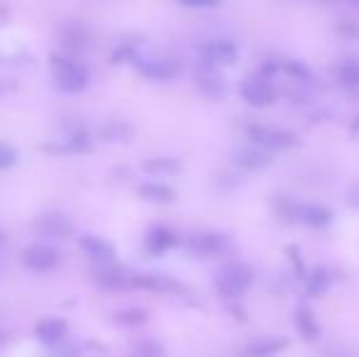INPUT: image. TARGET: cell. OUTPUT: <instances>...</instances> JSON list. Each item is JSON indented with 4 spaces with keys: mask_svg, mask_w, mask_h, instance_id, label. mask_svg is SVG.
<instances>
[{
    "mask_svg": "<svg viewBox=\"0 0 359 357\" xmlns=\"http://www.w3.org/2000/svg\"><path fill=\"white\" fill-rule=\"evenodd\" d=\"M245 133L250 137L252 144L262 149H269V152H284V149H293L298 144L296 133L284 128H274V125H264V123H247Z\"/></svg>",
    "mask_w": 359,
    "mask_h": 357,
    "instance_id": "cell-1",
    "label": "cell"
},
{
    "mask_svg": "<svg viewBox=\"0 0 359 357\" xmlns=\"http://www.w3.org/2000/svg\"><path fill=\"white\" fill-rule=\"evenodd\" d=\"M255 281V271L245 262H227L225 267L215 274V289L225 299H240Z\"/></svg>",
    "mask_w": 359,
    "mask_h": 357,
    "instance_id": "cell-2",
    "label": "cell"
},
{
    "mask_svg": "<svg viewBox=\"0 0 359 357\" xmlns=\"http://www.w3.org/2000/svg\"><path fill=\"white\" fill-rule=\"evenodd\" d=\"M52 72L57 88L64 93H79L88 86V72L83 64L74 62L69 57H52Z\"/></svg>",
    "mask_w": 359,
    "mask_h": 357,
    "instance_id": "cell-3",
    "label": "cell"
},
{
    "mask_svg": "<svg viewBox=\"0 0 359 357\" xmlns=\"http://www.w3.org/2000/svg\"><path fill=\"white\" fill-rule=\"evenodd\" d=\"M240 95L252 108H269L276 100V86L271 83V79L262 76V74L257 72L255 76H247L245 81L240 83Z\"/></svg>",
    "mask_w": 359,
    "mask_h": 357,
    "instance_id": "cell-4",
    "label": "cell"
},
{
    "mask_svg": "<svg viewBox=\"0 0 359 357\" xmlns=\"http://www.w3.org/2000/svg\"><path fill=\"white\" fill-rule=\"evenodd\" d=\"M201 57L210 67H232L240 57V49L230 39H213V42H205L201 47Z\"/></svg>",
    "mask_w": 359,
    "mask_h": 357,
    "instance_id": "cell-5",
    "label": "cell"
},
{
    "mask_svg": "<svg viewBox=\"0 0 359 357\" xmlns=\"http://www.w3.org/2000/svg\"><path fill=\"white\" fill-rule=\"evenodd\" d=\"M135 276L137 274H133V271H128L115 262L100 264L93 271V279L105 289H130V286H135Z\"/></svg>",
    "mask_w": 359,
    "mask_h": 357,
    "instance_id": "cell-6",
    "label": "cell"
},
{
    "mask_svg": "<svg viewBox=\"0 0 359 357\" xmlns=\"http://www.w3.org/2000/svg\"><path fill=\"white\" fill-rule=\"evenodd\" d=\"M133 62H135V67H137V72L142 74V76L151 79V81H169V79H174L176 74H179V64L171 62V59H140V57H135Z\"/></svg>",
    "mask_w": 359,
    "mask_h": 357,
    "instance_id": "cell-7",
    "label": "cell"
},
{
    "mask_svg": "<svg viewBox=\"0 0 359 357\" xmlns=\"http://www.w3.org/2000/svg\"><path fill=\"white\" fill-rule=\"evenodd\" d=\"M293 325H296L298 335H301L306 343H316L323 333L320 323H318L316 314H313V309L308 304L296 306V311H293Z\"/></svg>",
    "mask_w": 359,
    "mask_h": 357,
    "instance_id": "cell-8",
    "label": "cell"
},
{
    "mask_svg": "<svg viewBox=\"0 0 359 357\" xmlns=\"http://www.w3.org/2000/svg\"><path fill=\"white\" fill-rule=\"evenodd\" d=\"M186 245L196 255H220L230 248V240L220 233H198V235H191L186 240Z\"/></svg>",
    "mask_w": 359,
    "mask_h": 357,
    "instance_id": "cell-9",
    "label": "cell"
},
{
    "mask_svg": "<svg viewBox=\"0 0 359 357\" xmlns=\"http://www.w3.org/2000/svg\"><path fill=\"white\" fill-rule=\"evenodd\" d=\"M274 162L269 149H262L257 144H250V147H242L235 152V164L240 169H247V172H257V169H266Z\"/></svg>",
    "mask_w": 359,
    "mask_h": 357,
    "instance_id": "cell-10",
    "label": "cell"
},
{
    "mask_svg": "<svg viewBox=\"0 0 359 357\" xmlns=\"http://www.w3.org/2000/svg\"><path fill=\"white\" fill-rule=\"evenodd\" d=\"M288 348V338H276V335H266V338H255L245 345L247 357H274L284 353Z\"/></svg>",
    "mask_w": 359,
    "mask_h": 357,
    "instance_id": "cell-11",
    "label": "cell"
},
{
    "mask_svg": "<svg viewBox=\"0 0 359 357\" xmlns=\"http://www.w3.org/2000/svg\"><path fill=\"white\" fill-rule=\"evenodd\" d=\"M81 250H83L90 260H95V262H100V264L115 262V248L103 238L86 235V238H81Z\"/></svg>",
    "mask_w": 359,
    "mask_h": 357,
    "instance_id": "cell-12",
    "label": "cell"
},
{
    "mask_svg": "<svg viewBox=\"0 0 359 357\" xmlns=\"http://www.w3.org/2000/svg\"><path fill=\"white\" fill-rule=\"evenodd\" d=\"M25 264H27L29 269H34V271H49V269H54L59 264V255L54 252V250L37 245V248L25 250Z\"/></svg>",
    "mask_w": 359,
    "mask_h": 357,
    "instance_id": "cell-13",
    "label": "cell"
},
{
    "mask_svg": "<svg viewBox=\"0 0 359 357\" xmlns=\"http://www.w3.org/2000/svg\"><path fill=\"white\" fill-rule=\"evenodd\" d=\"M196 88H198L205 98H213V100L222 98V95L227 93L225 79L217 72H213V69H205V72H201L198 76H196Z\"/></svg>",
    "mask_w": 359,
    "mask_h": 357,
    "instance_id": "cell-14",
    "label": "cell"
},
{
    "mask_svg": "<svg viewBox=\"0 0 359 357\" xmlns=\"http://www.w3.org/2000/svg\"><path fill=\"white\" fill-rule=\"evenodd\" d=\"M301 223L311 228H327L332 223V210L323 203H301Z\"/></svg>",
    "mask_w": 359,
    "mask_h": 357,
    "instance_id": "cell-15",
    "label": "cell"
},
{
    "mask_svg": "<svg viewBox=\"0 0 359 357\" xmlns=\"http://www.w3.org/2000/svg\"><path fill=\"white\" fill-rule=\"evenodd\" d=\"M34 225L47 238H69L74 233V225L67 218H62V215H42V218H37Z\"/></svg>",
    "mask_w": 359,
    "mask_h": 357,
    "instance_id": "cell-16",
    "label": "cell"
},
{
    "mask_svg": "<svg viewBox=\"0 0 359 357\" xmlns=\"http://www.w3.org/2000/svg\"><path fill=\"white\" fill-rule=\"evenodd\" d=\"M135 286H140V289H151V291H166V294L184 289L179 281H174L166 274H137L135 276Z\"/></svg>",
    "mask_w": 359,
    "mask_h": 357,
    "instance_id": "cell-17",
    "label": "cell"
},
{
    "mask_svg": "<svg viewBox=\"0 0 359 357\" xmlns=\"http://www.w3.org/2000/svg\"><path fill=\"white\" fill-rule=\"evenodd\" d=\"M176 243H179V238H176L169 228H164V225H156V228H151L149 233H147V250H151V252H156V255L171 250Z\"/></svg>",
    "mask_w": 359,
    "mask_h": 357,
    "instance_id": "cell-18",
    "label": "cell"
},
{
    "mask_svg": "<svg viewBox=\"0 0 359 357\" xmlns=\"http://www.w3.org/2000/svg\"><path fill=\"white\" fill-rule=\"evenodd\" d=\"M330 284H332V276L325 267L313 269L311 274L306 276V296L308 299H320V296L327 294Z\"/></svg>",
    "mask_w": 359,
    "mask_h": 357,
    "instance_id": "cell-19",
    "label": "cell"
},
{
    "mask_svg": "<svg viewBox=\"0 0 359 357\" xmlns=\"http://www.w3.org/2000/svg\"><path fill=\"white\" fill-rule=\"evenodd\" d=\"M67 321L62 318H44L37 323V328H34V333H37V338L42 340V343H59V340L67 335Z\"/></svg>",
    "mask_w": 359,
    "mask_h": 357,
    "instance_id": "cell-20",
    "label": "cell"
},
{
    "mask_svg": "<svg viewBox=\"0 0 359 357\" xmlns=\"http://www.w3.org/2000/svg\"><path fill=\"white\" fill-rule=\"evenodd\" d=\"M137 191L144 201H151V203H171V201H176V191L166 184H159V181H147Z\"/></svg>",
    "mask_w": 359,
    "mask_h": 357,
    "instance_id": "cell-21",
    "label": "cell"
},
{
    "mask_svg": "<svg viewBox=\"0 0 359 357\" xmlns=\"http://www.w3.org/2000/svg\"><path fill=\"white\" fill-rule=\"evenodd\" d=\"M103 140L105 142H118V144H125L133 140L135 135V128L130 123H125V120H110L108 125L103 128Z\"/></svg>",
    "mask_w": 359,
    "mask_h": 357,
    "instance_id": "cell-22",
    "label": "cell"
},
{
    "mask_svg": "<svg viewBox=\"0 0 359 357\" xmlns=\"http://www.w3.org/2000/svg\"><path fill=\"white\" fill-rule=\"evenodd\" d=\"M144 172L151 177H176V174H181V164L169 157H156L144 162Z\"/></svg>",
    "mask_w": 359,
    "mask_h": 357,
    "instance_id": "cell-23",
    "label": "cell"
},
{
    "mask_svg": "<svg viewBox=\"0 0 359 357\" xmlns=\"http://www.w3.org/2000/svg\"><path fill=\"white\" fill-rule=\"evenodd\" d=\"M281 74H286L296 83H308L313 79V72L303 62H298V59H284L281 62Z\"/></svg>",
    "mask_w": 359,
    "mask_h": 357,
    "instance_id": "cell-24",
    "label": "cell"
},
{
    "mask_svg": "<svg viewBox=\"0 0 359 357\" xmlns=\"http://www.w3.org/2000/svg\"><path fill=\"white\" fill-rule=\"evenodd\" d=\"M337 81L345 88H359V59H345L337 67Z\"/></svg>",
    "mask_w": 359,
    "mask_h": 357,
    "instance_id": "cell-25",
    "label": "cell"
},
{
    "mask_svg": "<svg viewBox=\"0 0 359 357\" xmlns=\"http://www.w3.org/2000/svg\"><path fill=\"white\" fill-rule=\"evenodd\" d=\"M274 208H276V213H279V218L288 220V223L301 220V203H296V201L288 198V196H276Z\"/></svg>",
    "mask_w": 359,
    "mask_h": 357,
    "instance_id": "cell-26",
    "label": "cell"
},
{
    "mask_svg": "<svg viewBox=\"0 0 359 357\" xmlns=\"http://www.w3.org/2000/svg\"><path fill=\"white\" fill-rule=\"evenodd\" d=\"M113 323L125 325V328H135V325L147 323V311L142 309H123L118 314H113Z\"/></svg>",
    "mask_w": 359,
    "mask_h": 357,
    "instance_id": "cell-27",
    "label": "cell"
},
{
    "mask_svg": "<svg viewBox=\"0 0 359 357\" xmlns=\"http://www.w3.org/2000/svg\"><path fill=\"white\" fill-rule=\"evenodd\" d=\"M337 34L350 39V42H359V22H355V20H342L337 25Z\"/></svg>",
    "mask_w": 359,
    "mask_h": 357,
    "instance_id": "cell-28",
    "label": "cell"
},
{
    "mask_svg": "<svg viewBox=\"0 0 359 357\" xmlns=\"http://www.w3.org/2000/svg\"><path fill=\"white\" fill-rule=\"evenodd\" d=\"M18 162V152H15L10 144L0 142V169H8L13 167V164Z\"/></svg>",
    "mask_w": 359,
    "mask_h": 357,
    "instance_id": "cell-29",
    "label": "cell"
},
{
    "mask_svg": "<svg viewBox=\"0 0 359 357\" xmlns=\"http://www.w3.org/2000/svg\"><path fill=\"white\" fill-rule=\"evenodd\" d=\"M286 255L291 257V262H293V267L298 269V274L306 276V264H303V260H301V250L293 248V245H288V248H286Z\"/></svg>",
    "mask_w": 359,
    "mask_h": 357,
    "instance_id": "cell-30",
    "label": "cell"
},
{
    "mask_svg": "<svg viewBox=\"0 0 359 357\" xmlns=\"http://www.w3.org/2000/svg\"><path fill=\"white\" fill-rule=\"evenodd\" d=\"M181 3L189 8H215V5H220V0H181Z\"/></svg>",
    "mask_w": 359,
    "mask_h": 357,
    "instance_id": "cell-31",
    "label": "cell"
},
{
    "mask_svg": "<svg viewBox=\"0 0 359 357\" xmlns=\"http://www.w3.org/2000/svg\"><path fill=\"white\" fill-rule=\"evenodd\" d=\"M347 203H350L352 208H359V181L347 189Z\"/></svg>",
    "mask_w": 359,
    "mask_h": 357,
    "instance_id": "cell-32",
    "label": "cell"
},
{
    "mask_svg": "<svg viewBox=\"0 0 359 357\" xmlns=\"http://www.w3.org/2000/svg\"><path fill=\"white\" fill-rule=\"evenodd\" d=\"M137 357H161V348H156V343H144V348L140 350Z\"/></svg>",
    "mask_w": 359,
    "mask_h": 357,
    "instance_id": "cell-33",
    "label": "cell"
},
{
    "mask_svg": "<svg viewBox=\"0 0 359 357\" xmlns=\"http://www.w3.org/2000/svg\"><path fill=\"white\" fill-rule=\"evenodd\" d=\"M230 314H232V318L240 321V323H245L247 321V311L242 309V306H230Z\"/></svg>",
    "mask_w": 359,
    "mask_h": 357,
    "instance_id": "cell-34",
    "label": "cell"
},
{
    "mask_svg": "<svg viewBox=\"0 0 359 357\" xmlns=\"http://www.w3.org/2000/svg\"><path fill=\"white\" fill-rule=\"evenodd\" d=\"M350 133L355 135V137H359V113L350 120Z\"/></svg>",
    "mask_w": 359,
    "mask_h": 357,
    "instance_id": "cell-35",
    "label": "cell"
},
{
    "mask_svg": "<svg viewBox=\"0 0 359 357\" xmlns=\"http://www.w3.org/2000/svg\"><path fill=\"white\" fill-rule=\"evenodd\" d=\"M5 343H8V335H5L3 330H0V348H3Z\"/></svg>",
    "mask_w": 359,
    "mask_h": 357,
    "instance_id": "cell-36",
    "label": "cell"
},
{
    "mask_svg": "<svg viewBox=\"0 0 359 357\" xmlns=\"http://www.w3.org/2000/svg\"><path fill=\"white\" fill-rule=\"evenodd\" d=\"M3 245H5V235L0 233V248H3Z\"/></svg>",
    "mask_w": 359,
    "mask_h": 357,
    "instance_id": "cell-37",
    "label": "cell"
},
{
    "mask_svg": "<svg viewBox=\"0 0 359 357\" xmlns=\"http://www.w3.org/2000/svg\"><path fill=\"white\" fill-rule=\"evenodd\" d=\"M347 3H352V5H359V0H347Z\"/></svg>",
    "mask_w": 359,
    "mask_h": 357,
    "instance_id": "cell-38",
    "label": "cell"
}]
</instances>
